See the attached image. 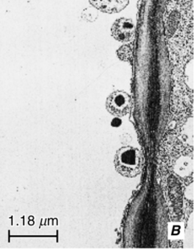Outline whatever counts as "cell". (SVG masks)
<instances>
[{"instance_id": "cell-1", "label": "cell", "mask_w": 194, "mask_h": 250, "mask_svg": "<svg viewBox=\"0 0 194 250\" xmlns=\"http://www.w3.org/2000/svg\"><path fill=\"white\" fill-rule=\"evenodd\" d=\"M116 170L125 178H135L142 170V155L139 149L132 146H123L114 156Z\"/></svg>"}, {"instance_id": "cell-2", "label": "cell", "mask_w": 194, "mask_h": 250, "mask_svg": "<svg viewBox=\"0 0 194 250\" xmlns=\"http://www.w3.org/2000/svg\"><path fill=\"white\" fill-rule=\"evenodd\" d=\"M132 102L131 96L123 90L113 92L106 100V109L116 118H123L130 112Z\"/></svg>"}, {"instance_id": "cell-3", "label": "cell", "mask_w": 194, "mask_h": 250, "mask_svg": "<svg viewBox=\"0 0 194 250\" xmlns=\"http://www.w3.org/2000/svg\"><path fill=\"white\" fill-rule=\"evenodd\" d=\"M135 29V24L132 20L120 18L113 23L110 32L115 40L121 43H127L133 39Z\"/></svg>"}, {"instance_id": "cell-4", "label": "cell", "mask_w": 194, "mask_h": 250, "mask_svg": "<svg viewBox=\"0 0 194 250\" xmlns=\"http://www.w3.org/2000/svg\"><path fill=\"white\" fill-rule=\"evenodd\" d=\"M98 11L113 14L121 12L129 5V0H88Z\"/></svg>"}, {"instance_id": "cell-5", "label": "cell", "mask_w": 194, "mask_h": 250, "mask_svg": "<svg viewBox=\"0 0 194 250\" xmlns=\"http://www.w3.org/2000/svg\"><path fill=\"white\" fill-rule=\"evenodd\" d=\"M116 55L121 61L132 62L133 59V49L130 45H123L116 51Z\"/></svg>"}, {"instance_id": "cell-6", "label": "cell", "mask_w": 194, "mask_h": 250, "mask_svg": "<svg viewBox=\"0 0 194 250\" xmlns=\"http://www.w3.org/2000/svg\"><path fill=\"white\" fill-rule=\"evenodd\" d=\"M98 10L94 7L85 8L80 14V18L85 22L92 23L97 21L98 17Z\"/></svg>"}, {"instance_id": "cell-7", "label": "cell", "mask_w": 194, "mask_h": 250, "mask_svg": "<svg viewBox=\"0 0 194 250\" xmlns=\"http://www.w3.org/2000/svg\"><path fill=\"white\" fill-rule=\"evenodd\" d=\"M121 124V121L119 118H115L111 122V125H113V127H119Z\"/></svg>"}]
</instances>
